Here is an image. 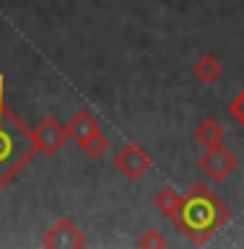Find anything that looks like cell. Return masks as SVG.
Here are the masks:
<instances>
[{
    "label": "cell",
    "mask_w": 244,
    "mask_h": 249,
    "mask_svg": "<svg viewBox=\"0 0 244 249\" xmlns=\"http://www.w3.org/2000/svg\"><path fill=\"white\" fill-rule=\"evenodd\" d=\"M229 205L208 184L195 182L182 195V208H179L174 223L192 244H206L208 239L216 236V231H221L229 223Z\"/></svg>",
    "instance_id": "cell-1"
},
{
    "label": "cell",
    "mask_w": 244,
    "mask_h": 249,
    "mask_svg": "<svg viewBox=\"0 0 244 249\" xmlns=\"http://www.w3.org/2000/svg\"><path fill=\"white\" fill-rule=\"evenodd\" d=\"M37 153L34 132L11 112L5 101V75H0V190H5Z\"/></svg>",
    "instance_id": "cell-2"
},
{
    "label": "cell",
    "mask_w": 244,
    "mask_h": 249,
    "mask_svg": "<svg viewBox=\"0 0 244 249\" xmlns=\"http://www.w3.org/2000/svg\"><path fill=\"white\" fill-rule=\"evenodd\" d=\"M114 169L120 171V177H125L128 182L146 177L153 169V159L146 148H140L138 143H125L120 151L114 153Z\"/></svg>",
    "instance_id": "cell-3"
},
{
    "label": "cell",
    "mask_w": 244,
    "mask_h": 249,
    "mask_svg": "<svg viewBox=\"0 0 244 249\" xmlns=\"http://www.w3.org/2000/svg\"><path fill=\"white\" fill-rule=\"evenodd\" d=\"M198 166L206 171V177H210L213 182H224V179H229L234 171L239 169V159L224 143H218L213 148H206V153L200 156Z\"/></svg>",
    "instance_id": "cell-4"
},
{
    "label": "cell",
    "mask_w": 244,
    "mask_h": 249,
    "mask_svg": "<svg viewBox=\"0 0 244 249\" xmlns=\"http://www.w3.org/2000/svg\"><path fill=\"white\" fill-rule=\"evenodd\" d=\"M89 244L86 233L70 221V218H60L50 226V231H44L42 247L47 249H83Z\"/></svg>",
    "instance_id": "cell-5"
},
{
    "label": "cell",
    "mask_w": 244,
    "mask_h": 249,
    "mask_svg": "<svg viewBox=\"0 0 244 249\" xmlns=\"http://www.w3.org/2000/svg\"><path fill=\"white\" fill-rule=\"evenodd\" d=\"M31 132H34V140H37V151L44 156H55L70 140L68 127L60 120H55V117L39 120L37 127H31Z\"/></svg>",
    "instance_id": "cell-6"
},
{
    "label": "cell",
    "mask_w": 244,
    "mask_h": 249,
    "mask_svg": "<svg viewBox=\"0 0 244 249\" xmlns=\"http://www.w3.org/2000/svg\"><path fill=\"white\" fill-rule=\"evenodd\" d=\"M68 135L70 140H75L78 145L83 143V140H89L91 135H96V132H101V124L96 122V117H94L89 109H78V112L68 120Z\"/></svg>",
    "instance_id": "cell-7"
},
{
    "label": "cell",
    "mask_w": 244,
    "mask_h": 249,
    "mask_svg": "<svg viewBox=\"0 0 244 249\" xmlns=\"http://www.w3.org/2000/svg\"><path fill=\"white\" fill-rule=\"evenodd\" d=\"M192 73H195V78H198L203 86H213L218 78L224 75V65H221V60H218L216 54L208 52V54H200V57H198Z\"/></svg>",
    "instance_id": "cell-8"
},
{
    "label": "cell",
    "mask_w": 244,
    "mask_h": 249,
    "mask_svg": "<svg viewBox=\"0 0 244 249\" xmlns=\"http://www.w3.org/2000/svg\"><path fill=\"white\" fill-rule=\"evenodd\" d=\"M153 208L159 210L164 218H169V221H174L179 208H182V192H177L174 187H164V190L156 192L153 197Z\"/></svg>",
    "instance_id": "cell-9"
},
{
    "label": "cell",
    "mask_w": 244,
    "mask_h": 249,
    "mask_svg": "<svg viewBox=\"0 0 244 249\" xmlns=\"http://www.w3.org/2000/svg\"><path fill=\"white\" fill-rule=\"evenodd\" d=\"M195 143L203 148H213L218 143H224V127L221 122L213 120V117H206L198 127H195Z\"/></svg>",
    "instance_id": "cell-10"
},
{
    "label": "cell",
    "mask_w": 244,
    "mask_h": 249,
    "mask_svg": "<svg viewBox=\"0 0 244 249\" xmlns=\"http://www.w3.org/2000/svg\"><path fill=\"white\" fill-rule=\"evenodd\" d=\"M81 148H83L86 156H91V159H101V156L107 153V148H109V140H107L104 132H96V135H91L89 140H83Z\"/></svg>",
    "instance_id": "cell-11"
},
{
    "label": "cell",
    "mask_w": 244,
    "mask_h": 249,
    "mask_svg": "<svg viewBox=\"0 0 244 249\" xmlns=\"http://www.w3.org/2000/svg\"><path fill=\"white\" fill-rule=\"evenodd\" d=\"M167 244H169V239L164 236L159 229H148L143 236L138 239V247H140V249H164Z\"/></svg>",
    "instance_id": "cell-12"
},
{
    "label": "cell",
    "mask_w": 244,
    "mask_h": 249,
    "mask_svg": "<svg viewBox=\"0 0 244 249\" xmlns=\"http://www.w3.org/2000/svg\"><path fill=\"white\" fill-rule=\"evenodd\" d=\"M229 112L234 114V120H239V122L244 124V91H242V93H237V96L231 99Z\"/></svg>",
    "instance_id": "cell-13"
}]
</instances>
